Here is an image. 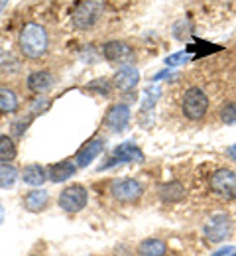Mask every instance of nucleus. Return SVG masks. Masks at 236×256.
<instances>
[{
	"mask_svg": "<svg viewBox=\"0 0 236 256\" xmlns=\"http://www.w3.org/2000/svg\"><path fill=\"white\" fill-rule=\"evenodd\" d=\"M20 48L26 58L37 60L47 50V34L39 24H26L20 34Z\"/></svg>",
	"mask_w": 236,
	"mask_h": 256,
	"instance_id": "f257e3e1",
	"label": "nucleus"
},
{
	"mask_svg": "<svg viewBox=\"0 0 236 256\" xmlns=\"http://www.w3.org/2000/svg\"><path fill=\"white\" fill-rule=\"evenodd\" d=\"M102 10H104V2L102 0H83V2H79L75 6V10L71 14L73 24L77 28H81V30H87L99 20Z\"/></svg>",
	"mask_w": 236,
	"mask_h": 256,
	"instance_id": "f03ea898",
	"label": "nucleus"
},
{
	"mask_svg": "<svg viewBox=\"0 0 236 256\" xmlns=\"http://www.w3.org/2000/svg\"><path fill=\"white\" fill-rule=\"evenodd\" d=\"M181 106H183V114L189 120H201L209 110V96L199 87H191L185 91Z\"/></svg>",
	"mask_w": 236,
	"mask_h": 256,
	"instance_id": "7ed1b4c3",
	"label": "nucleus"
},
{
	"mask_svg": "<svg viewBox=\"0 0 236 256\" xmlns=\"http://www.w3.org/2000/svg\"><path fill=\"white\" fill-rule=\"evenodd\" d=\"M211 190L223 199H236V174L231 170H217L211 180Z\"/></svg>",
	"mask_w": 236,
	"mask_h": 256,
	"instance_id": "20e7f679",
	"label": "nucleus"
},
{
	"mask_svg": "<svg viewBox=\"0 0 236 256\" xmlns=\"http://www.w3.org/2000/svg\"><path fill=\"white\" fill-rule=\"evenodd\" d=\"M87 201H89V195H87V190L83 186L65 188L59 195V207L67 213H79L81 209H85Z\"/></svg>",
	"mask_w": 236,
	"mask_h": 256,
	"instance_id": "39448f33",
	"label": "nucleus"
},
{
	"mask_svg": "<svg viewBox=\"0 0 236 256\" xmlns=\"http://www.w3.org/2000/svg\"><path fill=\"white\" fill-rule=\"evenodd\" d=\"M233 230V223L229 215H213L207 223H205V236L211 242H221L225 238H229Z\"/></svg>",
	"mask_w": 236,
	"mask_h": 256,
	"instance_id": "423d86ee",
	"label": "nucleus"
},
{
	"mask_svg": "<svg viewBox=\"0 0 236 256\" xmlns=\"http://www.w3.org/2000/svg\"><path fill=\"white\" fill-rule=\"evenodd\" d=\"M128 162H144V152L132 142H122L120 146L114 148L110 160L106 162L102 168H112L116 164H128Z\"/></svg>",
	"mask_w": 236,
	"mask_h": 256,
	"instance_id": "0eeeda50",
	"label": "nucleus"
},
{
	"mask_svg": "<svg viewBox=\"0 0 236 256\" xmlns=\"http://www.w3.org/2000/svg\"><path fill=\"white\" fill-rule=\"evenodd\" d=\"M110 192L114 195V199H118L122 203H134L142 197L144 190H142L140 182H136V180H118L112 184Z\"/></svg>",
	"mask_w": 236,
	"mask_h": 256,
	"instance_id": "6e6552de",
	"label": "nucleus"
},
{
	"mask_svg": "<svg viewBox=\"0 0 236 256\" xmlns=\"http://www.w3.org/2000/svg\"><path fill=\"white\" fill-rule=\"evenodd\" d=\"M104 122H106V126L110 128V130L122 132L124 128L128 126V122H130V108H128V104H122L120 102V104L110 106L108 112H106Z\"/></svg>",
	"mask_w": 236,
	"mask_h": 256,
	"instance_id": "1a4fd4ad",
	"label": "nucleus"
},
{
	"mask_svg": "<svg viewBox=\"0 0 236 256\" xmlns=\"http://www.w3.org/2000/svg\"><path fill=\"white\" fill-rule=\"evenodd\" d=\"M140 81V71L134 65H122L114 75V87L120 91H132Z\"/></svg>",
	"mask_w": 236,
	"mask_h": 256,
	"instance_id": "9d476101",
	"label": "nucleus"
},
{
	"mask_svg": "<svg viewBox=\"0 0 236 256\" xmlns=\"http://www.w3.org/2000/svg\"><path fill=\"white\" fill-rule=\"evenodd\" d=\"M102 54L108 62H126L132 58V48L124 42L114 40V42H106L102 46Z\"/></svg>",
	"mask_w": 236,
	"mask_h": 256,
	"instance_id": "9b49d317",
	"label": "nucleus"
},
{
	"mask_svg": "<svg viewBox=\"0 0 236 256\" xmlns=\"http://www.w3.org/2000/svg\"><path fill=\"white\" fill-rule=\"evenodd\" d=\"M102 148H104V142H102L101 138H95V140H91V142H87L79 152H77V156H75V160H77V166H81V168H85V166H89L91 162L95 160L99 154L102 152Z\"/></svg>",
	"mask_w": 236,
	"mask_h": 256,
	"instance_id": "f8f14e48",
	"label": "nucleus"
},
{
	"mask_svg": "<svg viewBox=\"0 0 236 256\" xmlns=\"http://www.w3.org/2000/svg\"><path fill=\"white\" fill-rule=\"evenodd\" d=\"M51 85H53V75L49 71H34L28 77V89L35 95H41V93L49 91Z\"/></svg>",
	"mask_w": 236,
	"mask_h": 256,
	"instance_id": "ddd939ff",
	"label": "nucleus"
},
{
	"mask_svg": "<svg viewBox=\"0 0 236 256\" xmlns=\"http://www.w3.org/2000/svg\"><path fill=\"white\" fill-rule=\"evenodd\" d=\"M75 172H77V164H73V162L69 160L57 162V164H51L49 166V180L53 184H61V182L69 180Z\"/></svg>",
	"mask_w": 236,
	"mask_h": 256,
	"instance_id": "4468645a",
	"label": "nucleus"
},
{
	"mask_svg": "<svg viewBox=\"0 0 236 256\" xmlns=\"http://www.w3.org/2000/svg\"><path fill=\"white\" fill-rule=\"evenodd\" d=\"M22 180H24L28 186L39 188V186H43V182L47 180V174H45V170H43L39 164H30V166L24 168Z\"/></svg>",
	"mask_w": 236,
	"mask_h": 256,
	"instance_id": "2eb2a0df",
	"label": "nucleus"
},
{
	"mask_svg": "<svg viewBox=\"0 0 236 256\" xmlns=\"http://www.w3.org/2000/svg\"><path fill=\"white\" fill-rule=\"evenodd\" d=\"M47 201H49V195L43 190H35V192H30L26 197H24V205L28 211L32 213H37V211H43L47 207Z\"/></svg>",
	"mask_w": 236,
	"mask_h": 256,
	"instance_id": "dca6fc26",
	"label": "nucleus"
},
{
	"mask_svg": "<svg viewBox=\"0 0 236 256\" xmlns=\"http://www.w3.org/2000/svg\"><path fill=\"white\" fill-rule=\"evenodd\" d=\"M166 250H168V246L160 238H146L138 246V254L140 256H166Z\"/></svg>",
	"mask_w": 236,
	"mask_h": 256,
	"instance_id": "f3484780",
	"label": "nucleus"
},
{
	"mask_svg": "<svg viewBox=\"0 0 236 256\" xmlns=\"http://www.w3.org/2000/svg\"><path fill=\"white\" fill-rule=\"evenodd\" d=\"M160 197L168 203H177L185 197V188L179 182H169V184L160 188Z\"/></svg>",
	"mask_w": 236,
	"mask_h": 256,
	"instance_id": "a211bd4d",
	"label": "nucleus"
},
{
	"mask_svg": "<svg viewBox=\"0 0 236 256\" xmlns=\"http://www.w3.org/2000/svg\"><path fill=\"white\" fill-rule=\"evenodd\" d=\"M18 110V96L12 89L0 87V112H14Z\"/></svg>",
	"mask_w": 236,
	"mask_h": 256,
	"instance_id": "6ab92c4d",
	"label": "nucleus"
},
{
	"mask_svg": "<svg viewBox=\"0 0 236 256\" xmlns=\"http://www.w3.org/2000/svg\"><path fill=\"white\" fill-rule=\"evenodd\" d=\"M16 158V144L10 136H0V164H8Z\"/></svg>",
	"mask_w": 236,
	"mask_h": 256,
	"instance_id": "aec40b11",
	"label": "nucleus"
},
{
	"mask_svg": "<svg viewBox=\"0 0 236 256\" xmlns=\"http://www.w3.org/2000/svg\"><path fill=\"white\" fill-rule=\"evenodd\" d=\"M18 180V170L8 164H0V188H12Z\"/></svg>",
	"mask_w": 236,
	"mask_h": 256,
	"instance_id": "412c9836",
	"label": "nucleus"
},
{
	"mask_svg": "<svg viewBox=\"0 0 236 256\" xmlns=\"http://www.w3.org/2000/svg\"><path fill=\"white\" fill-rule=\"evenodd\" d=\"M221 120L229 126H236V102H229L221 108Z\"/></svg>",
	"mask_w": 236,
	"mask_h": 256,
	"instance_id": "4be33fe9",
	"label": "nucleus"
},
{
	"mask_svg": "<svg viewBox=\"0 0 236 256\" xmlns=\"http://www.w3.org/2000/svg\"><path fill=\"white\" fill-rule=\"evenodd\" d=\"M187 62H189V54L177 52V54L166 58V67H177V65H183V64H187Z\"/></svg>",
	"mask_w": 236,
	"mask_h": 256,
	"instance_id": "5701e85b",
	"label": "nucleus"
},
{
	"mask_svg": "<svg viewBox=\"0 0 236 256\" xmlns=\"http://www.w3.org/2000/svg\"><path fill=\"white\" fill-rule=\"evenodd\" d=\"M89 89H91V91L99 89V93L104 95V96L110 93V85H108V81H106V79H97L95 83H91V85H89Z\"/></svg>",
	"mask_w": 236,
	"mask_h": 256,
	"instance_id": "b1692460",
	"label": "nucleus"
},
{
	"mask_svg": "<svg viewBox=\"0 0 236 256\" xmlns=\"http://www.w3.org/2000/svg\"><path fill=\"white\" fill-rule=\"evenodd\" d=\"M213 256H236V246H225Z\"/></svg>",
	"mask_w": 236,
	"mask_h": 256,
	"instance_id": "393cba45",
	"label": "nucleus"
},
{
	"mask_svg": "<svg viewBox=\"0 0 236 256\" xmlns=\"http://www.w3.org/2000/svg\"><path fill=\"white\" fill-rule=\"evenodd\" d=\"M229 154H231V158H233V160H236V144H233V146L229 148Z\"/></svg>",
	"mask_w": 236,
	"mask_h": 256,
	"instance_id": "a878e982",
	"label": "nucleus"
},
{
	"mask_svg": "<svg viewBox=\"0 0 236 256\" xmlns=\"http://www.w3.org/2000/svg\"><path fill=\"white\" fill-rule=\"evenodd\" d=\"M4 221V207H2V203H0V224Z\"/></svg>",
	"mask_w": 236,
	"mask_h": 256,
	"instance_id": "bb28decb",
	"label": "nucleus"
},
{
	"mask_svg": "<svg viewBox=\"0 0 236 256\" xmlns=\"http://www.w3.org/2000/svg\"><path fill=\"white\" fill-rule=\"evenodd\" d=\"M4 4H6V0H0V10L4 8Z\"/></svg>",
	"mask_w": 236,
	"mask_h": 256,
	"instance_id": "cd10ccee",
	"label": "nucleus"
}]
</instances>
